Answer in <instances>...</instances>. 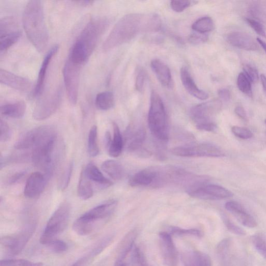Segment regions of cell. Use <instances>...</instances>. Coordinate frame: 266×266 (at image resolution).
Returning a JSON list of instances; mask_svg holds the SVG:
<instances>
[{
  "mask_svg": "<svg viewBox=\"0 0 266 266\" xmlns=\"http://www.w3.org/2000/svg\"><path fill=\"white\" fill-rule=\"evenodd\" d=\"M26 172L25 171H19L13 174L8 180V184L9 185H13L19 182L20 180L26 175Z\"/></svg>",
  "mask_w": 266,
  "mask_h": 266,
  "instance_id": "52",
  "label": "cell"
},
{
  "mask_svg": "<svg viewBox=\"0 0 266 266\" xmlns=\"http://www.w3.org/2000/svg\"><path fill=\"white\" fill-rule=\"evenodd\" d=\"M160 251L163 261L168 266H177L179 255L171 235L166 231L159 234Z\"/></svg>",
  "mask_w": 266,
  "mask_h": 266,
  "instance_id": "15",
  "label": "cell"
},
{
  "mask_svg": "<svg viewBox=\"0 0 266 266\" xmlns=\"http://www.w3.org/2000/svg\"><path fill=\"white\" fill-rule=\"evenodd\" d=\"M138 232L136 230L130 231L121 242L116 261H125L127 255L135 247V241L138 237Z\"/></svg>",
  "mask_w": 266,
  "mask_h": 266,
  "instance_id": "25",
  "label": "cell"
},
{
  "mask_svg": "<svg viewBox=\"0 0 266 266\" xmlns=\"http://www.w3.org/2000/svg\"><path fill=\"white\" fill-rule=\"evenodd\" d=\"M227 40L232 46L245 51H257L259 50L258 43L246 33H230L227 37Z\"/></svg>",
  "mask_w": 266,
  "mask_h": 266,
  "instance_id": "18",
  "label": "cell"
},
{
  "mask_svg": "<svg viewBox=\"0 0 266 266\" xmlns=\"http://www.w3.org/2000/svg\"><path fill=\"white\" fill-rule=\"evenodd\" d=\"M61 96L62 90L59 87L37 105L33 112V118L37 121H42L50 117L58 109Z\"/></svg>",
  "mask_w": 266,
  "mask_h": 266,
  "instance_id": "14",
  "label": "cell"
},
{
  "mask_svg": "<svg viewBox=\"0 0 266 266\" xmlns=\"http://www.w3.org/2000/svg\"><path fill=\"white\" fill-rule=\"evenodd\" d=\"M130 253V261L132 266H152L148 263L145 254L138 247L133 248Z\"/></svg>",
  "mask_w": 266,
  "mask_h": 266,
  "instance_id": "38",
  "label": "cell"
},
{
  "mask_svg": "<svg viewBox=\"0 0 266 266\" xmlns=\"http://www.w3.org/2000/svg\"><path fill=\"white\" fill-rule=\"evenodd\" d=\"M159 171L156 168L144 169L133 175L129 180V184L134 187L157 185Z\"/></svg>",
  "mask_w": 266,
  "mask_h": 266,
  "instance_id": "20",
  "label": "cell"
},
{
  "mask_svg": "<svg viewBox=\"0 0 266 266\" xmlns=\"http://www.w3.org/2000/svg\"><path fill=\"white\" fill-rule=\"evenodd\" d=\"M172 153L182 157H211L220 158L225 156L219 147L209 143L189 145L175 147Z\"/></svg>",
  "mask_w": 266,
  "mask_h": 266,
  "instance_id": "12",
  "label": "cell"
},
{
  "mask_svg": "<svg viewBox=\"0 0 266 266\" xmlns=\"http://www.w3.org/2000/svg\"><path fill=\"white\" fill-rule=\"evenodd\" d=\"M71 207L69 203H62L49 219L40 239L41 244L48 246L57 239L68 226L71 216Z\"/></svg>",
  "mask_w": 266,
  "mask_h": 266,
  "instance_id": "7",
  "label": "cell"
},
{
  "mask_svg": "<svg viewBox=\"0 0 266 266\" xmlns=\"http://www.w3.org/2000/svg\"><path fill=\"white\" fill-rule=\"evenodd\" d=\"M208 36L201 33H194L189 38V41L193 45L203 44L207 41Z\"/></svg>",
  "mask_w": 266,
  "mask_h": 266,
  "instance_id": "49",
  "label": "cell"
},
{
  "mask_svg": "<svg viewBox=\"0 0 266 266\" xmlns=\"http://www.w3.org/2000/svg\"><path fill=\"white\" fill-rule=\"evenodd\" d=\"M84 171L88 179L99 186L103 188H107L113 185V183L105 178L93 162L87 164Z\"/></svg>",
  "mask_w": 266,
  "mask_h": 266,
  "instance_id": "26",
  "label": "cell"
},
{
  "mask_svg": "<svg viewBox=\"0 0 266 266\" xmlns=\"http://www.w3.org/2000/svg\"><path fill=\"white\" fill-rule=\"evenodd\" d=\"M21 31L16 32L12 34L0 36V51L2 55L3 52L7 51L14 45L20 38Z\"/></svg>",
  "mask_w": 266,
  "mask_h": 266,
  "instance_id": "37",
  "label": "cell"
},
{
  "mask_svg": "<svg viewBox=\"0 0 266 266\" xmlns=\"http://www.w3.org/2000/svg\"><path fill=\"white\" fill-rule=\"evenodd\" d=\"M93 193L94 190L92 183L87 177L84 169H83L80 174L78 186V196L83 201H87L92 197Z\"/></svg>",
  "mask_w": 266,
  "mask_h": 266,
  "instance_id": "30",
  "label": "cell"
},
{
  "mask_svg": "<svg viewBox=\"0 0 266 266\" xmlns=\"http://www.w3.org/2000/svg\"><path fill=\"white\" fill-rule=\"evenodd\" d=\"M181 77L184 87L191 95L201 100H206L209 98V94L205 91L199 89L196 86L186 68L182 69Z\"/></svg>",
  "mask_w": 266,
  "mask_h": 266,
  "instance_id": "24",
  "label": "cell"
},
{
  "mask_svg": "<svg viewBox=\"0 0 266 266\" xmlns=\"http://www.w3.org/2000/svg\"><path fill=\"white\" fill-rule=\"evenodd\" d=\"M265 123H266V120H265Z\"/></svg>",
  "mask_w": 266,
  "mask_h": 266,
  "instance_id": "60",
  "label": "cell"
},
{
  "mask_svg": "<svg viewBox=\"0 0 266 266\" xmlns=\"http://www.w3.org/2000/svg\"><path fill=\"white\" fill-rule=\"evenodd\" d=\"M35 229V224H31L19 232L2 237L1 245L8 253L16 255L24 249Z\"/></svg>",
  "mask_w": 266,
  "mask_h": 266,
  "instance_id": "13",
  "label": "cell"
},
{
  "mask_svg": "<svg viewBox=\"0 0 266 266\" xmlns=\"http://www.w3.org/2000/svg\"><path fill=\"white\" fill-rule=\"evenodd\" d=\"M218 94L220 98L224 102L229 101L231 97L230 92L227 88H221L219 90Z\"/></svg>",
  "mask_w": 266,
  "mask_h": 266,
  "instance_id": "53",
  "label": "cell"
},
{
  "mask_svg": "<svg viewBox=\"0 0 266 266\" xmlns=\"http://www.w3.org/2000/svg\"><path fill=\"white\" fill-rule=\"evenodd\" d=\"M223 219L227 228L233 234L240 236H244L246 235V232L242 228L232 222L226 216L224 215Z\"/></svg>",
  "mask_w": 266,
  "mask_h": 266,
  "instance_id": "42",
  "label": "cell"
},
{
  "mask_svg": "<svg viewBox=\"0 0 266 266\" xmlns=\"http://www.w3.org/2000/svg\"><path fill=\"white\" fill-rule=\"evenodd\" d=\"M190 1H172L170 6L172 9L178 13H181L189 8L191 5Z\"/></svg>",
  "mask_w": 266,
  "mask_h": 266,
  "instance_id": "50",
  "label": "cell"
},
{
  "mask_svg": "<svg viewBox=\"0 0 266 266\" xmlns=\"http://www.w3.org/2000/svg\"><path fill=\"white\" fill-rule=\"evenodd\" d=\"M225 208L243 226L249 228H254L257 226L254 217L238 202H229L225 204Z\"/></svg>",
  "mask_w": 266,
  "mask_h": 266,
  "instance_id": "19",
  "label": "cell"
},
{
  "mask_svg": "<svg viewBox=\"0 0 266 266\" xmlns=\"http://www.w3.org/2000/svg\"><path fill=\"white\" fill-rule=\"evenodd\" d=\"M113 239V236H108L100 242L92 251L90 255L95 256L101 253L107 246H108Z\"/></svg>",
  "mask_w": 266,
  "mask_h": 266,
  "instance_id": "48",
  "label": "cell"
},
{
  "mask_svg": "<svg viewBox=\"0 0 266 266\" xmlns=\"http://www.w3.org/2000/svg\"><path fill=\"white\" fill-rule=\"evenodd\" d=\"M113 126L114 137L107 149L109 154L113 157L116 158L121 154L124 146V142L118 124L113 122Z\"/></svg>",
  "mask_w": 266,
  "mask_h": 266,
  "instance_id": "28",
  "label": "cell"
},
{
  "mask_svg": "<svg viewBox=\"0 0 266 266\" xmlns=\"http://www.w3.org/2000/svg\"><path fill=\"white\" fill-rule=\"evenodd\" d=\"M151 68L160 83L165 87L171 89L173 87V81L169 66L159 59H153Z\"/></svg>",
  "mask_w": 266,
  "mask_h": 266,
  "instance_id": "21",
  "label": "cell"
},
{
  "mask_svg": "<svg viewBox=\"0 0 266 266\" xmlns=\"http://www.w3.org/2000/svg\"><path fill=\"white\" fill-rule=\"evenodd\" d=\"M148 121L152 135L159 141L167 142L169 139L167 115L161 97L154 91L151 94Z\"/></svg>",
  "mask_w": 266,
  "mask_h": 266,
  "instance_id": "5",
  "label": "cell"
},
{
  "mask_svg": "<svg viewBox=\"0 0 266 266\" xmlns=\"http://www.w3.org/2000/svg\"><path fill=\"white\" fill-rule=\"evenodd\" d=\"M147 15L129 14L116 24L103 45L109 51L135 38L140 32H146Z\"/></svg>",
  "mask_w": 266,
  "mask_h": 266,
  "instance_id": "3",
  "label": "cell"
},
{
  "mask_svg": "<svg viewBox=\"0 0 266 266\" xmlns=\"http://www.w3.org/2000/svg\"><path fill=\"white\" fill-rule=\"evenodd\" d=\"M237 86L241 92L249 96H252V82L244 73H241L238 75Z\"/></svg>",
  "mask_w": 266,
  "mask_h": 266,
  "instance_id": "40",
  "label": "cell"
},
{
  "mask_svg": "<svg viewBox=\"0 0 266 266\" xmlns=\"http://www.w3.org/2000/svg\"><path fill=\"white\" fill-rule=\"evenodd\" d=\"M231 131L236 137L241 139L249 140L253 137L252 131L247 128L234 126L231 127Z\"/></svg>",
  "mask_w": 266,
  "mask_h": 266,
  "instance_id": "43",
  "label": "cell"
},
{
  "mask_svg": "<svg viewBox=\"0 0 266 266\" xmlns=\"http://www.w3.org/2000/svg\"><path fill=\"white\" fill-rule=\"evenodd\" d=\"M185 255L192 266H212L210 256L205 253L191 251Z\"/></svg>",
  "mask_w": 266,
  "mask_h": 266,
  "instance_id": "32",
  "label": "cell"
},
{
  "mask_svg": "<svg viewBox=\"0 0 266 266\" xmlns=\"http://www.w3.org/2000/svg\"><path fill=\"white\" fill-rule=\"evenodd\" d=\"M54 253H62L68 249V246L62 240L56 239L47 246Z\"/></svg>",
  "mask_w": 266,
  "mask_h": 266,
  "instance_id": "45",
  "label": "cell"
},
{
  "mask_svg": "<svg viewBox=\"0 0 266 266\" xmlns=\"http://www.w3.org/2000/svg\"><path fill=\"white\" fill-rule=\"evenodd\" d=\"M87 149L89 155L92 157L98 156L99 152L98 144V130L96 125L93 126L88 137Z\"/></svg>",
  "mask_w": 266,
  "mask_h": 266,
  "instance_id": "34",
  "label": "cell"
},
{
  "mask_svg": "<svg viewBox=\"0 0 266 266\" xmlns=\"http://www.w3.org/2000/svg\"><path fill=\"white\" fill-rule=\"evenodd\" d=\"M85 260V258H82L76 261L72 266H82Z\"/></svg>",
  "mask_w": 266,
  "mask_h": 266,
  "instance_id": "58",
  "label": "cell"
},
{
  "mask_svg": "<svg viewBox=\"0 0 266 266\" xmlns=\"http://www.w3.org/2000/svg\"><path fill=\"white\" fill-rule=\"evenodd\" d=\"M216 255L221 266H248V257L243 247L232 238H225L217 246Z\"/></svg>",
  "mask_w": 266,
  "mask_h": 266,
  "instance_id": "6",
  "label": "cell"
},
{
  "mask_svg": "<svg viewBox=\"0 0 266 266\" xmlns=\"http://www.w3.org/2000/svg\"><path fill=\"white\" fill-rule=\"evenodd\" d=\"M171 236L179 237L193 236L196 237H203V232L199 230L195 229H185L178 227L170 226L167 228V231Z\"/></svg>",
  "mask_w": 266,
  "mask_h": 266,
  "instance_id": "35",
  "label": "cell"
},
{
  "mask_svg": "<svg viewBox=\"0 0 266 266\" xmlns=\"http://www.w3.org/2000/svg\"><path fill=\"white\" fill-rule=\"evenodd\" d=\"M146 139V130L142 126L136 129L128 128L125 135V143L127 149L130 151L139 150Z\"/></svg>",
  "mask_w": 266,
  "mask_h": 266,
  "instance_id": "23",
  "label": "cell"
},
{
  "mask_svg": "<svg viewBox=\"0 0 266 266\" xmlns=\"http://www.w3.org/2000/svg\"><path fill=\"white\" fill-rule=\"evenodd\" d=\"M256 41L259 45L263 49L264 52L266 53V43L260 38H257Z\"/></svg>",
  "mask_w": 266,
  "mask_h": 266,
  "instance_id": "57",
  "label": "cell"
},
{
  "mask_svg": "<svg viewBox=\"0 0 266 266\" xmlns=\"http://www.w3.org/2000/svg\"><path fill=\"white\" fill-rule=\"evenodd\" d=\"M117 204L115 199H110L86 212L74 222V231L80 236H86L92 234L100 222L113 214Z\"/></svg>",
  "mask_w": 266,
  "mask_h": 266,
  "instance_id": "4",
  "label": "cell"
},
{
  "mask_svg": "<svg viewBox=\"0 0 266 266\" xmlns=\"http://www.w3.org/2000/svg\"><path fill=\"white\" fill-rule=\"evenodd\" d=\"M246 21L249 25L260 36L266 38V32L263 26L257 20L246 18Z\"/></svg>",
  "mask_w": 266,
  "mask_h": 266,
  "instance_id": "46",
  "label": "cell"
},
{
  "mask_svg": "<svg viewBox=\"0 0 266 266\" xmlns=\"http://www.w3.org/2000/svg\"><path fill=\"white\" fill-rule=\"evenodd\" d=\"M251 242L257 252L266 259V238L262 234L257 233L251 237Z\"/></svg>",
  "mask_w": 266,
  "mask_h": 266,
  "instance_id": "39",
  "label": "cell"
},
{
  "mask_svg": "<svg viewBox=\"0 0 266 266\" xmlns=\"http://www.w3.org/2000/svg\"><path fill=\"white\" fill-rule=\"evenodd\" d=\"M262 88L264 91V93L266 96V77L264 75H261L260 77Z\"/></svg>",
  "mask_w": 266,
  "mask_h": 266,
  "instance_id": "55",
  "label": "cell"
},
{
  "mask_svg": "<svg viewBox=\"0 0 266 266\" xmlns=\"http://www.w3.org/2000/svg\"><path fill=\"white\" fill-rule=\"evenodd\" d=\"M97 108L101 110H108L115 105V97L111 92H103L98 94L95 99Z\"/></svg>",
  "mask_w": 266,
  "mask_h": 266,
  "instance_id": "31",
  "label": "cell"
},
{
  "mask_svg": "<svg viewBox=\"0 0 266 266\" xmlns=\"http://www.w3.org/2000/svg\"><path fill=\"white\" fill-rule=\"evenodd\" d=\"M192 28L196 32L207 34L214 29V23L211 18L204 17L195 21Z\"/></svg>",
  "mask_w": 266,
  "mask_h": 266,
  "instance_id": "33",
  "label": "cell"
},
{
  "mask_svg": "<svg viewBox=\"0 0 266 266\" xmlns=\"http://www.w3.org/2000/svg\"><path fill=\"white\" fill-rule=\"evenodd\" d=\"M82 65L76 63L68 58L63 69L64 86L70 103H77L79 94L80 75Z\"/></svg>",
  "mask_w": 266,
  "mask_h": 266,
  "instance_id": "11",
  "label": "cell"
},
{
  "mask_svg": "<svg viewBox=\"0 0 266 266\" xmlns=\"http://www.w3.org/2000/svg\"><path fill=\"white\" fill-rule=\"evenodd\" d=\"M114 266H128V265L125 261H116Z\"/></svg>",
  "mask_w": 266,
  "mask_h": 266,
  "instance_id": "59",
  "label": "cell"
},
{
  "mask_svg": "<svg viewBox=\"0 0 266 266\" xmlns=\"http://www.w3.org/2000/svg\"><path fill=\"white\" fill-rule=\"evenodd\" d=\"M109 24V20L105 17L92 18L80 33L69 58L82 65L90 57Z\"/></svg>",
  "mask_w": 266,
  "mask_h": 266,
  "instance_id": "2",
  "label": "cell"
},
{
  "mask_svg": "<svg viewBox=\"0 0 266 266\" xmlns=\"http://www.w3.org/2000/svg\"><path fill=\"white\" fill-rule=\"evenodd\" d=\"M55 128L51 125H43L32 128L24 135L16 143L18 150L35 149L56 138Z\"/></svg>",
  "mask_w": 266,
  "mask_h": 266,
  "instance_id": "9",
  "label": "cell"
},
{
  "mask_svg": "<svg viewBox=\"0 0 266 266\" xmlns=\"http://www.w3.org/2000/svg\"><path fill=\"white\" fill-rule=\"evenodd\" d=\"M74 170V163L70 162L63 170L58 181V188L63 191L68 188L71 182V179Z\"/></svg>",
  "mask_w": 266,
  "mask_h": 266,
  "instance_id": "36",
  "label": "cell"
},
{
  "mask_svg": "<svg viewBox=\"0 0 266 266\" xmlns=\"http://www.w3.org/2000/svg\"><path fill=\"white\" fill-rule=\"evenodd\" d=\"M236 114L241 119L247 120L248 119L247 115L244 108L241 106H237L235 109Z\"/></svg>",
  "mask_w": 266,
  "mask_h": 266,
  "instance_id": "54",
  "label": "cell"
},
{
  "mask_svg": "<svg viewBox=\"0 0 266 266\" xmlns=\"http://www.w3.org/2000/svg\"><path fill=\"white\" fill-rule=\"evenodd\" d=\"M42 262H32L26 259H4L1 261L0 266H43Z\"/></svg>",
  "mask_w": 266,
  "mask_h": 266,
  "instance_id": "41",
  "label": "cell"
},
{
  "mask_svg": "<svg viewBox=\"0 0 266 266\" xmlns=\"http://www.w3.org/2000/svg\"><path fill=\"white\" fill-rule=\"evenodd\" d=\"M49 181L44 173L37 172L32 173L28 178L25 189L24 195L29 198L38 197L43 192Z\"/></svg>",
  "mask_w": 266,
  "mask_h": 266,
  "instance_id": "16",
  "label": "cell"
},
{
  "mask_svg": "<svg viewBox=\"0 0 266 266\" xmlns=\"http://www.w3.org/2000/svg\"><path fill=\"white\" fill-rule=\"evenodd\" d=\"M0 130H1L0 141L3 143L10 141L12 137V130L7 123L3 119L0 121Z\"/></svg>",
  "mask_w": 266,
  "mask_h": 266,
  "instance_id": "44",
  "label": "cell"
},
{
  "mask_svg": "<svg viewBox=\"0 0 266 266\" xmlns=\"http://www.w3.org/2000/svg\"><path fill=\"white\" fill-rule=\"evenodd\" d=\"M244 73L252 83H256L259 80L257 71L253 66L246 64L243 66Z\"/></svg>",
  "mask_w": 266,
  "mask_h": 266,
  "instance_id": "47",
  "label": "cell"
},
{
  "mask_svg": "<svg viewBox=\"0 0 266 266\" xmlns=\"http://www.w3.org/2000/svg\"><path fill=\"white\" fill-rule=\"evenodd\" d=\"M102 169L104 172L114 180L119 181L123 176L122 166L117 161L109 160L105 161L102 164Z\"/></svg>",
  "mask_w": 266,
  "mask_h": 266,
  "instance_id": "29",
  "label": "cell"
},
{
  "mask_svg": "<svg viewBox=\"0 0 266 266\" xmlns=\"http://www.w3.org/2000/svg\"><path fill=\"white\" fill-rule=\"evenodd\" d=\"M23 24L30 42L39 53H44L49 45V35L42 2L31 0L27 3L23 12Z\"/></svg>",
  "mask_w": 266,
  "mask_h": 266,
  "instance_id": "1",
  "label": "cell"
},
{
  "mask_svg": "<svg viewBox=\"0 0 266 266\" xmlns=\"http://www.w3.org/2000/svg\"><path fill=\"white\" fill-rule=\"evenodd\" d=\"M76 4H78V5L83 6H87L91 5L94 3V2L92 1H78L74 2Z\"/></svg>",
  "mask_w": 266,
  "mask_h": 266,
  "instance_id": "56",
  "label": "cell"
},
{
  "mask_svg": "<svg viewBox=\"0 0 266 266\" xmlns=\"http://www.w3.org/2000/svg\"><path fill=\"white\" fill-rule=\"evenodd\" d=\"M207 181L195 183L187 189L191 196L204 201H220L234 196L227 189L216 185L207 184Z\"/></svg>",
  "mask_w": 266,
  "mask_h": 266,
  "instance_id": "10",
  "label": "cell"
},
{
  "mask_svg": "<svg viewBox=\"0 0 266 266\" xmlns=\"http://www.w3.org/2000/svg\"><path fill=\"white\" fill-rule=\"evenodd\" d=\"M146 79V75L143 71H141L138 74L136 83L137 90L139 92H142L144 88L145 81Z\"/></svg>",
  "mask_w": 266,
  "mask_h": 266,
  "instance_id": "51",
  "label": "cell"
},
{
  "mask_svg": "<svg viewBox=\"0 0 266 266\" xmlns=\"http://www.w3.org/2000/svg\"><path fill=\"white\" fill-rule=\"evenodd\" d=\"M0 82L5 85L25 93L30 92L33 87L32 82L28 79L3 69L0 70Z\"/></svg>",
  "mask_w": 266,
  "mask_h": 266,
  "instance_id": "17",
  "label": "cell"
},
{
  "mask_svg": "<svg viewBox=\"0 0 266 266\" xmlns=\"http://www.w3.org/2000/svg\"><path fill=\"white\" fill-rule=\"evenodd\" d=\"M221 108V102L218 100H213L194 106L190 110V117L197 129L213 131L217 128L213 117L220 110Z\"/></svg>",
  "mask_w": 266,
  "mask_h": 266,
  "instance_id": "8",
  "label": "cell"
},
{
  "mask_svg": "<svg viewBox=\"0 0 266 266\" xmlns=\"http://www.w3.org/2000/svg\"><path fill=\"white\" fill-rule=\"evenodd\" d=\"M58 50L59 46L58 45L54 46L49 50L44 58L39 73L36 86L34 90H33V94L35 97H40L43 91L46 77L49 64L54 56L57 53Z\"/></svg>",
  "mask_w": 266,
  "mask_h": 266,
  "instance_id": "22",
  "label": "cell"
},
{
  "mask_svg": "<svg viewBox=\"0 0 266 266\" xmlns=\"http://www.w3.org/2000/svg\"><path fill=\"white\" fill-rule=\"evenodd\" d=\"M26 105L23 101L7 104L1 106L2 115L14 119L21 118L25 115Z\"/></svg>",
  "mask_w": 266,
  "mask_h": 266,
  "instance_id": "27",
  "label": "cell"
}]
</instances>
